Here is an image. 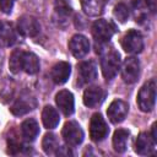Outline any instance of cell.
I'll return each instance as SVG.
<instances>
[{
    "label": "cell",
    "instance_id": "obj_22",
    "mask_svg": "<svg viewBox=\"0 0 157 157\" xmlns=\"http://www.w3.org/2000/svg\"><path fill=\"white\" fill-rule=\"evenodd\" d=\"M129 136H130V132L125 129L115 130V132L113 135V147L118 153H123L126 151Z\"/></svg>",
    "mask_w": 157,
    "mask_h": 157
},
{
    "label": "cell",
    "instance_id": "obj_6",
    "mask_svg": "<svg viewBox=\"0 0 157 157\" xmlns=\"http://www.w3.org/2000/svg\"><path fill=\"white\" fill-rule=\"evenodd\" d=\"M108 132H109V129H108V125H107L105 120L103 119L102 114H99V113L93 114L91 118V121H90L91 139L96 142H99L107 137Z\"/></svg>",
    "mask_w": 157,
    "mask_h": 157
},
{
    "label": "cell",
    "instance_id": "obj_24",
    "mask_svg": "<svg viewBox=\"0 0 157 157\" xmlns=\"http://www.w3.org/2000/svg\"><path fill=\"white\" fill-rule=\"evenodd\" d=\"M22 54L23 50L21 49H16L11 53L9 59V67L12 74H18L22 70Z\"/></svg>",
    "mask_w": 157,
    "mask_h": 157
},
{
    "label": "cell",
    "instance_id": "obj_18",
    "mask_svg": "<svg viewBox=\"0 0 157 157\" xmlns=\"http://www.w3.org/2000/svg\"><path fill=\"white\" fill-rule=\"evenodd\" d=\"M22 70L28 75H34L39 71V59L36 54L23 52L22 54Z\"/></svg>",
    "mask_w": 157,
    "mask_h": 157
},
{
    "label": "cell",
    "instance_id": "obj_25",
    "mask_svg": "<svg viewBox=\"0 0 157 157\" xmlns=\"http://www.w3.org/2000/svg\"><path fill=\"white\" fill-rule=\"evenodd\" d=\"M113 15H114V17L119 21V22H125L128 18H129V16H130V9H129V6L125 4V2H119V4H117L115 6H114V10H113Z\"/></svg>",
    "mask_w": 157,
    "mask_h": 157
},
{
    "label": "cell",
    "instance_id": "obj_14",
    "mask_svg": "<svg viewBox=\"0 0 157 157\" xmlns=\"http://www.w3.org/2000/svg\"><path fill=\"white\" fill-rule=\"evenodd\" d=\"M36 105H37V103H36L34 98H32L29 96H21L16 99V102L12 104L10 110L15 115H23V114H27L28 112L33 110L36 108Z\"/></svg>",
    "mask_w": 157,
    "mask_h": 157
},
{
    "label": "cell",
    "instance_id": "obj_19",
    "mask_svg": "<svg viewBox=\"0 0 157 157\" xmlns=\"http://www.w3.org/2000/svg\"><path fill=\"white\" fill-rule=\"evenodd\" d=\"M42 121H43L44 128L54 129L60 121V117H59L58 110L52 105H45L43 108V112H42Z\"/></svg>",
    "mask_w": 157,
    "mask_h": 157
},
{
    "label": "cell",
    "instance_id": "obj_2",
    "mask_svg": "<svg viewBox=\"0 0 157 157\" xmlns=\"http://www.w3.org/2000/svg\"><path fill=\"white\" fill-rule=\"evenodd\" d=\"M155 102H156V83L153 80H151L140 88L137 94V104L142 112L147 113L153 109Z\"/></svg>",
    "mask_w": 157,
    "mask_h": 157
},
{
    "label": "cell",
    "instance_id": "obj_17",
    "mask_svg": "<svg viewBox=\"0 0 157 157\" xmlns=\"http://www.w3.org/2000/svg\"><path fill=\"white\" fill-rule=\"evenodd\" d=\"M104 98V93L101 87L92 86L85 90L83 93V104L88 108H94L102 103Z\"/></svg>",
    "mask_w": 157,
    "mask_h": 157
},
{
    "label": "cell",
    "instance_id": "obj_26",
    "mask_svg": "<svg viewBox=\"0 0 157 157\" xmlns=\"http://www.w3.org/2000/svg\"><path fill=\"white\" fill-rule=\"evenodd\" d=\"M13 7V0H0V10L4 13H10Z\"/></svg>",
    "mask_w": 157,
    "mask_h": 157
},
{
    "label": "cell",
    "instance_id": "obj_21",
    "mask_svg": "<svg viewBox=\"0 0 157 157\" xmlns=\"http://www.w3.org/2000/svg\"><path fill=\"white\" fill-rule=\"evenodd\" d=\"M82 10L88 16H98L103 12L108 0H82Z\"/></svg>",
    "mask_w": 157,
    "mask_h": 157
},
{
    "label": "cell",
    "instance_id": "obj_12",
    "mask_svg": "<svg viewBox=\"0 0 157 157\" xmlns=\"http://www.w3.org/2000/svg\"><path fill=\"white\" fill-rule=\"evenodd\" d=\"M55 102H56V105L58 108L60 109V112L69 117L74 113V109H75V101H74V96L70 91L67 90H63V91H59L55 96Z\"/></svg>",
    "mask_w": 157,
    "mask_h": 157
},
{
    "label": "cell",
    "instance_id": "obj_23",
    "mask_svg": "<svg viewBox=\"0 0 157 157\" xmlns=\"http://www.w3.org/2000/svg\"><path fill=\"white\" fill-rule=\"evenodd\" d=\"M42 147H43V151L47 153V155H56L58 150L60 148V145H59V141L56 139V136L54 134H45L44 137H43V141H42Z\"/></svg>",
    "mask_w": 157,
    "mask_h": 157
},
{
    "label": "cell",
    "instance_id": "obj_10",
    "mask_svg": "<svg viewBox=\"0 0 157 157\" xmlns=\"http://www.w3.org/2000/svg\"><path fill=\"white\" fill-rule=\"evenodd\" d=\"M128 112H129V104L121 99H115L109 104L107 109V115L113 124H118L125 119Z\"/></svg>",
    "mask_w": 157,
    "mask_h": 157
},
{
    "label": "cell",
    "instance_id": "obj_15",
    "mask_svg": "<svg viewBox=\"0 0 157 157\" xmlns=\"http://www.w3.org/2000/svg\"><path fill=\"white\" fill-rule=\"evenodd\" d=\"M155 144L156 141L148 132H140L136 139L135 151L139 155H151L155 151Z\"/></svg>",
    "mask_w": 157,
    "mask_h": 157
},
{
    "label": "cell",
    "instance_id": "obj_4",
    "mask_svg": "<svg viewBox=\"0 0 157 157\" xmlns=\"http://www.w3.org/2000/svg\"><path fill=\"white\" fill-rule=\"evenodd\" d=\"M121 48L129 54L141 53L144 49V38L136 29L128 31L121 38Z\"/></svg>",
    "mask_w": 157,
    "mask_h": 157
},
{
    "label": "cell",
    "instance_id": "obj_3",
    "mask_svg": "<svg viewBox=\"0 0 157 157\" xmlns=\"http://www.w3.org/2000/svg\"><path fill=\"white\" fill-rule=\"evenodd\" d=\"M117 32V27L112 21L107 20H97L92 25V34L96 39V43H107L113 37V34Z\"/></svg>",
    "mask_w": 157,
    "mask_h": 157
},
{
    "label": "cell",
    "instance_id": "obj_28",
    "mask_svg": "<svg viewBox=\"0 0 157 157\" xmlns=\"http://www.w3.org/2000/svg\"><path fill=\"white\" fill-rule=\"evenodd\" d=\"M156 128H157V124L153 123L152 129H151V136H152V139H153L155 141H157V131H156Z\"/></svg>",
    "mask_w": 157,
    "mask_h": 157
},
{
    "label": "cell",
    "instance_id": "obj_8",
    "mask_svg": "<svg viewBox=\"0 0 157 157\" xmlns=\"http://www.w3.org/2000/svg\"><path fill=\"white\" fill-rule=\"evenodd\" d=\"M140 76V61L135 56H129L121 66V77L125 83H134Z\"/></svg>",
    "mask_w": 157,
    "mask_h": 157
},
{
    "label": "cell",
    "instance_id": "obj_7",
    "mask_svg": "<svg viewBox=\"0 0 157 157\" xmlns=\"http://www.w3.org/2000/svg\"><path fill=\"white\" fill-rule=\"evenodd\" d=\"M17 31L25 37H36L40 32V23L29 15H23L17 20Z\"/></svg>",
    "mask_w": 157,
    "mask_h": 157
},
{
    "label": "cell",
    "instance_id": "obj_1",
    "mask_svg": "<svg viewBox=\"0 0 157 157\" xmlns=\"http://www.w3.org/2000/svg\"><path fill=\"white\" fill-rule=\"evenodd\" d=\"M104 44L105 43L103 44L96 43V48H97V53H99L101 55L102 74L107 80H112L115 77V75L120 69V55L114 48L107 49Z\"/></svg>",
    "mask_w": 157,
    "mask_h": 157
},
{
    "label": "cell",
    "instance_id": "obj_16",
    "mask_svg": "<svg viewBox=\"0 0 157 157\" xmlns=\"http://www.w3.org/2000/svg\"><path fill=\"white\" fill-rule=\"evenodd\" d=\"M17 34L13 26L9 22H0V47H11L16 43Z\"/></svg>",
    "mask_w": 157,
    "mask_h": 157
},
{
    "label": "cell",
    "instance_id": "obj_5",
    "mask_svg": "<svg viewBox=\"0 0 157 157\" xmlns=\"http://www.w3.org/2000/svg\"><path fill=\"white\" fill-rule=\"evenodd\" d=\"M61 135H63L65 144L70 147L78 146L83 141V136H85L81 126L76 121H72V120L65 123L63 131H61Z\"/></svg>",
    "mask_w": 157,
    "mask_h": 157
},
{
    "label": "cell",
    "instance_id": "obj_9",
    "mask_svg": "<svg viewBox=\"0 0 157 157\" xmlns=\"http://www.w3.org/2000/svg\"><path fill=\"white\" fill-rule=\"evenodd\" d=\"M97 78V66L93 61H82L77 65V82L82 85H87L93 82Z\"/></svg>",
    "mask_w": 157,
    "mask_h": 157
},
{
    "label": "cell",
    "instance_id": "obj_20",
    "mask_svg": "<svg viewBox=\"0 0 157 157\" xmlns=\"http://www.w3.org/2000/svg\"><path fill=\"white\" fill-rule=\"evenodd\" d=\"M21 134H22V137L26 140V141H33L38 134H39V125L38 123L29 118V119H26L22 124H21Z\"/></svg>",
    "mask_w": 157,
    "mask_h": 157
},
{
    "label": "cell",
    "instance_id": "obj_13",
    "mask_svg": "<svg viewBox=\"0 0 157 157\" xmlns=\"http://www.w3.org/2000/svg\"><path fill=\"white\" fill-rule=\"evenodd\" d=\"M70 74H71L70 64L66 63V61H59L53 66L50 76H52V80L54 81V83L63 85L69 80Z\"/></svg>",
    "mask_w": 157,
    "mask_h": 157
},
{
    "label": "cell",
    "instance_id": "obj_27",
    "mask_svg": "<svg viewBox=\"0 0 157 157\" xmlns=\"http://www.w3.org/2000/svg\"><path fill=\"white\" fill-rule=\"evenodd\" d=\"M146 5L147 7L150 9V11L152 13L156 12V9H157V0H146Z\"/></svg>",
    "mask_w": 157,
    "mask_h": 157
},
{
    "label": "cell",
    "instance_id": "obj_11",
    "mask_svg": "<svg viewBox=\"0 0 157 157\" xmlns=\"http://www.w3.org/2000/svg\"><path fill=\"white\" fill-rule=\"evenodd\" d=\"M69 49L75 58L81 59L90 52V40L82 34H75L69 42Z\"/></svg>",
    "mask_w": 157,
    "mask_h": 157
}]
</instances>
